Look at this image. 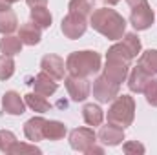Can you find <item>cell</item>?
I'll return each mask as SVG.
<instances>
[{"mask_svg":"<svg viewBox=\"0 0 157 155\" xmlns=\"http://www.w3.org/2000/svg\"><path fill=\"white\" fill-rule=\"evenodd\" d=\"M29 7H40V6H48V0H26Z\"/></svg>","mask_w":157,"mask_h":155,"instance_id":"32","label":"cell"},{"mask_svg":"<svg viewBox=\"0 0 157 155\" xmlns=\"http://www.w3.org/2000/svg\"><path fill=\"white\" fill-rule=\"evenodd\" d=\"M128 73H130V62H124L121 59H113V57H106V64L102 68V75L115 82V84H122L126 78H128Z\"/></svg>","mask_w":157,"mask_h":155,"instance_id":"10","label":"cell"},{"mask_svg":"<svg viewBox=\"0 0 157 155\" xmlns=\"http://www.w3.org/2000/svg\"><path fill=\"white\" fill-rule=\"evenodd\" d=\"M93 153H97V155H102V153H104V148H101V146H97V142H95V144H93V146H91V148H90V150L86 152V155H93Z\"/></svg>","mask_w":157,"mask_h":155,"instance_id":"31","label":"cell"},{"mask_svg":"<svg viewBox=\"0 0 157 155\" xmlns=\"http://www.w3.org/2000/svg\"><path fill=\"white\" fill-rule=\"evenodd\" d=\"M91 91H93V99L97 102L108 104L119 95V84L108 80L104 75H101V77H97L93 80V89Z\"/></svg>","mask_w":157,"mask_h":155,"instance_id":"8","label":"cell"},{"mask_svg":"<svg viewBox=\"0 0 157 155\" xmlns=\"http://www.w3.org/2000/svg\"><path fill=\"white\" fill-rule=\"evenodd\" d=\"M6 7H11V4L7 0H0V9H6Z\"/></svg>","mask_w":157,"mask_h":155,"instance_id":"33","label":"cell"},{"mask_svg":"<svg viewBox=\"0 0 157 155\" xmlns=\"http://www.w3.org/2000/svg\"><path fill=\"white\" fill-rule=\"evenodd\" d=\"M90 26L108 40H121L126 33V18L112 7L93 9L90 15Z\"/></svg>","mask_w":157,"mask_h":155,"instance_id":"1","label":"cell"},{"mask_svg":"<svg viewBox=\"0 0 157 155\" xmlns=\"http://www.w3.org/2000/svg\"><path fill=\"white\" fill-rule=\"evenodd\" d=\"M44 128H46V119L44 117H31L24 124V135L31 142L44 141Z\"/></svg>","mask_w":157,"mask_h":155,"instance_id":"16","label":"cell"},{"mask_svg":"<svg viewBox=\"0 0 157 155\" xmlns=\"http://www.w3.org/2000/svg\"><path fill=\"white\" fill-rule=\"evenodd\" d=\"M18 37L22 40L24 46H37L42 39V29L35 22H24L20 28H18Z\"/></svg>","mask_w":157,"mask_h":155,"instance_id":"17","label":"cell"},{"mask_svg":"<svg viewBox=\"0 0 157 155\" xmlns=\"http://www.w3.org/2000/svg\"><path fill=\"white\" fill-rule=\"evenodd\" d=\"M9 4H17V2H20V0H7Z\"/></svg>","mask_w":157,"mask_h":155,"instance_id":"35","label":"cell"},{"mask_svg":"<svg viewBox=\"0 0 157 155\" xmlns=\"http://www.w3.org/2000/svg\"><path fill=\"white\" fill-rule=\"evenodd\" d=\"M68 133V128L64 126V122L60 120H46V128H44V139L48 141H60L64 139Z\"/></svg>","mask_w":157,"mask_h":155,"instance_id":"21","label":"cell"},{"mask_svg":"<svg viewBox=\"0 0 157 155\" xmlns=\"http://www.w3.org/2000/svg\"><path fill=\"white\" fill-rule=\"evenodd\" d=\"M15 141H17V137H15L13 131H9V130H0V152L7 153Z\"/></svg>","mask_w":157,"mask_h":155,"instance_id":"29","label":"cell"},{"mask_svg":"<svg viewBox=\"0 0 157 155\" xmlns=\"http://www.w3.org/2000/svg\"><path fill=\"white\" fill-rule=\"evenodd\" d=\"M144 97H146V102L150 104V106H154L157 108V78H152L148 84H146V88H144Z\"/></svg>","mask_w":157,"mask_h":155,"instance_id":"28","label":"cell"},{"mask_svg":"<svg viewBox=\"0 0 157 155\" xmlns=\"http://www.w3.org/2000/svg\"><path fill=\"white\" fill-rule=\"evenodd\" d=\"M108 122L115 124L119 128H128L132 126L135 119V100L132 95H121L112 100V106L108 108Z\"/></svg>","mask_w":157,"mask_h":155,"instance_id":"3","label":"cell"},{"mask_svg":"<svg viewBox=\"0 0 157 155\" xmlns=\"http://www.w3.org/2000/svg\"><path fill=\"white\" fill-rule=\"evenodd\" d=\"M104 4H108V6H115V4H119L121 0H102Z\"/></svg>","mask_w":157,"mask_h":155,"instance_id":"34","label":"cell"},{"mask_svg":"<svg viewBox=\"0 0 157 155\" xmlns=\"http://www.w3.org/2000/svg\"><path fill=\"white\" fill-rule=\"evenodd\" d=\"M7 153H11V155H15V153H42V150L37 148L35 144H26V142H18V141H15Z\"/></svg>","mask_w":157,"mask_h":155,"instance_id":"27","label":"cell"},{"mask_svg":"<svg viewBox=\"0 0 157 155\" xmlns=\"http://www.w3.org/2000/svg\"><path fill=\"white\" fill-rule=\"evenodd\" d=\"M154 78L152 73H148L144 68H141L139 64L135 68H132V71L128 73V88L132 93H143L146 84Z\"/></svg>","mask_w":157,"mask_h":155,"instance_id":"13","label":"cell"},{"mask_svg":"<svg viewBox=\"0 0 157 155\" xmlns=\"http://www.w3.org/2000/svg\"><path fill=\"white\" fill-rule=\"evenodd\" d=\"M88 29V18L78 13H68L60 22V31L66 39L77 40L80 39Z\"/></svg>","mask_w":157,"mask_h":155,"instance_id":"6","label":"cell"},{"mask_svg":"<svg viewBox=\"0 0 157 155\" xmlns=\"http://www.w3.org/2000/svg\"><path fill=\"white\" fill-rule=\"evenodd\" d=\"M68 9H70V13H78L88 18L95 9V0H70Z\"/></svg>","mask_w":157,"mask_h":155,"instance_id":"25","label":"cell"},{"mask_svg":"<svg viewBox=\"0 0 157 155\" xmlns=\"http://www.w3.org/2000/svg\"><path fill=\"white\" fill-rule=\"evenodd\" d=\"M126 4L130 6V24L137 31H144L152 28L155 17L148 0H126Z\"/></svg>","mask_w":157,"mask_h":155,"instance_id":"5","label":"cell"},{"mask_svg":"<svg viewBox=\"0 0 157 155\" xmlns=\"http://www.w3.org/2000/svg\"><path fill=\"white\" fill-rule=\"evenodd\" d=\"M82 119L88 126H101L104 120V112L99 104H84L82 108Z\"/></svg>","mask_w":157,"mask_h":155,"instance_id":"20","label":"cell"},{"mask_svg":"<svg viewBox=\"0 0 157 155\" xmlns=\"http://www.w3.org/2000/svg\"><path fill=\"white\" fill-rule=\"evenodd\" d=\"M64 86L73 102H84L91 93V84H90L88 77H78V75L70 73L64 77Z\"/></svg>","mask_w":157,"mask_h":155,"instance_id":"7","label":"cell"},{"mask_svg":"<svg viewBox=\"0 0 157 155\" xmlns=\"http://www.w3.org/2000/svg\"><path fill=\"white\" fill-rule=\"evenodd\" d=\"M22 40L18 35H4L0 39V53L2 55H9V57H15L22 51Z\"/></svg>","mask_w":157,"mask_h":155,"instance_id":"19","label":"cell"},{"mask_svg":"<svg viewBox=\"0 0 157 155\" xmlns=\"http://www.w3.org/2000/svg\"><path fill=\"white\" fill-rule=\"evenodd\" d=\"M66 70L71 75L91 77L101 70V55L93 49L73 51L66 57Z\"/></svg>","mask_w":157,"mask_h":155,"instance_id":"2","label":"cell"},{"mask_svg":"<svg viewBox=\"0 0 157 155\" xmlns=\"http://www.w3.org/2000/svg\"><path fill=\"white\" fill-rule=\"evenodd\" d=\"M40 70L46 71L49 77H53L55 80H62L64 78V71H66V62H64L62 57L48 53L40 60Z\"/></svg>","mask_w":157,"mask_h":155,"instance_id":"11","label":"cell"},{"mask_svg":"<svg viewBox=\"0 0 157 155\" xmlns=\"http://www.w3.org/2000/svg\"><path fill=\"white\" fill-rule=\"evenodd\" d=\"M24 100H26V106H29L33 112H37V113H46V112H49L51 110V104L48 102V99L44 97V95H40V93H28V95H24Z\"/></svg>","mask_w":157,"mask_h":155,"instance_id":"23","label":"cell"},{"mask_svg":"<svg viewBox=\"0 0 157 155\" xmlns=\"http://www.w3.org/2000/svg\"><path fill=\"white\" fill-rule=\"evenodd\" d=\"M137 64L141 68H144L148 73L157 75V49H146L144 53H141Z\"/></svg>","mask_w":157,"mask_h":155,"instance_id":"24","label":"cell"},{"mask_svg":"<svg viewBox=\"0 0 157 155\" xmlns=\"http://www.w3.org/2000/svg\"><path fill=\"white\" fill-rule=\"evenodd\" d=\"M139 53H141V40L137 37V33H124V37L119 42H115L112 47H108L106 57H113V59H121L124 62H132Z\"/></svg>","mask_w":157,"mask_h":155,"instance_id":"4","label":"cell"},{"mask_svg":"<svg viewBox=\"0 0 157 155\" xmlns=\"http://www.w3.org/2000/svg\"><path fill=\"white\" fill-rule=\"evenodd\" d=\"M15 73V60L9 55H0V80H7Z\"/></svg>","mask_w":157,"mask_h":155,"instance_id":"26","label":"cell"},{"mask_svg":"<svg viewBox=\"0 0 157 155\" xmlns=\"http://www.w3.org/2000/svg\"><path fill=\"white\" fill-rule=\"evenodd\" d=\"M28 84H31V86L35 88V91H37V93H40V95H44V97L53 95V93L57 91V88H59L57 80H55L53 77H49L46 71H40V73H37L35 77L31 78V82H28Z\"/></svg>","mask_w":157,"mask_h":155,"instance_id":"14","label":"cell"},{"mask_svg":"<svg viewBox=\"0 0 157 155\" xmlns=\"http://www.w3.org/2000/svg\"><path fill=\"white\" fill-rule=\"evenodd\" d=\"M97 139L104 144V146H119L124 141V128H119L115 124L108 122L106 126H101Z\"/></svg>","mask_w":157,"mask_h":155,"instance_id":"12","label":"cell"},{"mask_svg":"<svg viewBox=\"0 0 157 155\" xmlns=\"http://www.w3.org/2000/svg\"><path fill=\"white\" fill-rule=\"evenodd\" d=\"M18 29V18L17 13L11 7L0 9V33L2 35H11L13 31Z\"/></svg>","mask_w":157,"mask_h":155,"instance_id":"18","label":"cell"},{"mask_svg":"<svg viewBox=\"0 0 157 155\" xmlns=\"http://www.w3.org/2000/svg\"><path fill=\"white\" fill-rule=\"evenodd\" d=\"M122 150H124V153L132 155V153H144L146 152V148L141 144V142H137V141H128V142H124L122 144Z\"/></svg>","mask_w":157,"mask_h":155,"instance_id":"30","label":"cell"},{"mask_svg":"<svg viewBox=\"0 0 157 155\" xmlns=\"http://www.w3.org/2000/svg\"><path fill=\"white\" fill-rule=\"evenodd\" d=\"M95 142H97V133L91 128H75L70 131V146L75 152L86 153Z\"/></svg>","mask_w":157,"mask_h":155,"instance_id":"9","label":"cell"},{"mask_svg":"<svg viewBox=\"0 0 157 155\" xmlns=\"http://www.w3.org/2000/svg\"><path fill=\"white\" fill-rule=\"evenodd\" d=\"M29 17H31V22H35L40 29H48V28H51L53 17H51L49 9H48L46 6H40V7H31Z\"/></svg>","mask_w":157,"mask_h":155,"instance_id":"22","label":"cell"},{"mask_svg":"<svg viewBox=\"0 0 157 155\" xmlns=\"http://www.w3.org/2000/svg\"><path fill=\"white\" fill-rule=\"evenodd\" d=\"M2 108L9 115H22L26 112V100L17 91H6L2 97Z\"/></svg>","mask_w":157,"mask_h":155,"instance_id":"15","label":"cell"}]
</instances>
